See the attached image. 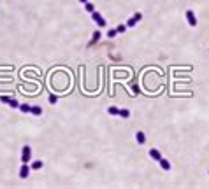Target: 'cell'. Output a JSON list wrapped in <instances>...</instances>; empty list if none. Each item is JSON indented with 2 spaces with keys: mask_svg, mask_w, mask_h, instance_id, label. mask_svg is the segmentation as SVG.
<instances>
[{
  "mask_svg": "<svg viewBox=\"0 0 209 189\" xmlns=\"http://www.w3.org/2000/svg\"><path fill=\"white\" fill-rule=\"evenodd\" d=\"M92 20L97 23V26H98V28H105V25H107V21L102 18V14H100L98 11H93V12H92Z\"/></svg>",
  "mask_w": 209,
  "mask_h": 189,
  "instance_id": "1",
  "label": "cell"
},
{
  "mask_svg": "<svg viewBox=\"0 0 209 189\" xmlns=\"http://www.w3.org/2000/svg\"><path fill=\"white\" fill-rule=\"evenodd\" d=\"M30 159H32V147L30 145H23V149H21V161L28 163Z\"/></svg>",
  "mask_w": 209,
  "mask_h": 189,
  "instance_id": "2",
  "label": "cell"
},
{
  "mask_svg": "<svg viewBox=\"0 0 209 189\" xmlns=\"http://www.w3.org/2000/svg\"><path fill=\"white\" fill-rule=\"evenodd\" d=\"M186 20H188V25L192 26V28H195V26H197V23H199L197 18H195V12H193L192 9L186 11Z\"/></svg>",
  "mask_w": 209,
  "mask_h": 189,
  "instance_id": "3",
  "label": "cell"
},
{
  "mask_svg": "<svg viewBox=\"0 0 209 189\" xmlns=\"http://www.w3.org/2000/svg\"><path fill=\"white\" fill-rule=\"evenodd\" d=\"M30 172H32V166H28L27 163H23L20 168V179H27L30 175Z\"/></svg>",
  "mask_w": 209,
  "mask_h": 189,
  "instance_id": "4",
  "label": "cell"
},
{
  "mask_svg": "<svg viewBox=\"0 0 209 189\" xmlns=\"http://www.w3.org/2000/svg\"><path fill=\"white\" fill-rule=\"evenodd\" d=\"M136 140H137V144H139V145H144V144H146V135H144V131H141V130H139V131L136 133Z\"/></svg>",
  "mask_w": 209,
  "mask_h": 189,
  "instance_id": "5",
  "label": "cell"
},
{
  "mask_svg": "<svg viewBox=\"0 0 209 189\" xmlns=\"http://www.w3.org/2000/svg\"><path fill=\"white\" fill-rule=\"evenodd\" d=\"M149 156H151V159H155V161H160V159L164 158V156H162V152H160L158 149H151V151H149Z\"/></svg>",
  "mask_w": 209,
  "mask_h": 189,
  "instance_id": "6",
  "label": "cell"
},
{
  "mask_svg": "<svg viewBox=\"0 0 209 189\" xmlns=\"http://www.w3.org/2000/svg\"><path fill=\"white\" fill-rule=\"evenodd\" d=\"M158 163H160V166H162V170H164V172H170V163H169V159L162 158Z\"/></svg>",
  "mask_w": 209,
  "mask_h": 189,
  "instance_id": "7",
  "label": "cell"
},
{
  "mask_svg": "<svg viewBox=\"0 0 209 189\" xmlns=\"http://www.w3.org/2000/svg\"><path fill=\"white\" fill-rule=\"evenodd\" d=\"M30 114H32V116H42V109H41V105H32Z\"/></svg>",
  "mask_w": 209,
  "mask_h": 189,
  "instance_id": "8",
  "label": "cell"
},
{
  "mask_svg": "<svg viewBox=\"0 0 209 189\" xmlns=\"http://www.w3.org/2000/svg\"><path fill=\"white\" fill-rule=\"evenodd\" d=\"M20 110L23 112V114H30L32 105H28V103H20Z\"/></svg>",
  "mask_w": 209,
  "mask_h": 189,
  "instance_id": "9",
  "label": "cell"
},
{
  "mask_svg": "<svg viewBox=\"0 0 209 189\" xmlns=\"http://www.w3.org/2000/svg\"><path fill=\"white\" fill-rule=\"evenodd\" d=\"M7 105H9V107H12V109H20V102H18L16 98H12V96L9 98V103H7Z\"/></svg>",
  "mask_w": 209,
  "mask_h": 189,
  "instance_id": "10",
  "label": "cell"
},
{
  "mask_svg": "<svg viewBox=\"0 0 209 189\" xmlns=\"http://www.w3.org/2000/svg\"><path fill=\"white\" fill-rule=\"evenodd\" d=\"M107 112H109L111 116H120V109H118V107H114V105L107 107Z\"/></svg>",
  "mask_w": 209,
  "mask_h": 189,
  "instance_id": "11",
  "label": "cell"
},
{
  "mask_svg": "<svg viewBox=\"0 0 209 189\" xmlns=\"http://www.w3.org/2000/svg\"><path fill=\"white\" fill-rule=\"evenodd\" d=\"M42 166H44V163H42L41 159H37V161H33V163H32V170H41Z\"/></svg>",
  "mask_w": 209,
  "mask_h": 189,
  "instance_id": "12",
  "label": "cell"
},
{
  "mask_svg": "<svg viewBox=\"0 0 209 189\" xmlns=\"http://www.w3.org/2000/svg\"><path fill=\"white\" fill-rule=\"evenodd\" d=\"M120 117H123V119L130 117V110L128 109H120Z\"/></svg>",
  "mask_w": 209,
  "mask_h": 189,
  "instance_id": "13",
  "label": "cell"
},
{
  "mask_svg": "<svg viewBox=\"0 0 209 189\" xmlns=\"http://www.w3.org/2000/svg\"><path fill=\"white\" fill-rule=\"evenodd\" d=\"M84 9L88 11V12H93V11H95V4H92V2L88 0V2L84 4Z\"/></svg>",
  "mask_w": 209,
  "mask_h": 189,
  "instance_id": "14",
  "label": "cell"
},
{
  "mask_svg": "<svg viewBox=\"0 0 209 189\" xmlns=\"http://www.w3.org/2000/svg\"><path fill=\"white\" fill-rule=\"evenodd\" d=\"M126 28H128V26L121 23V25H118V26H116V32H118V33H125V32H126Z\"/></svg>",
  "mask_w": 209,
  "mask_h": 189,
  "instance_id": "15",
  "label": "cell"
},
{
  "mask_svg": "<svg viewBox=\"0 0 209 189\" xmlns=\"http://www.w3.org/2000/svg\"><path fill=\"white\" fill-rule=\"evenodd\" d=\"M98 39H100V32L97 30L93 33V39H92V42H90V46H93V42H95V40H98Z\"/></svg>",
  "mask_w": 209,
  "mask_h": 189,
  "instance_id": "16",
  "label": "cell"
},
{
  "mask_svg": "<svg viewBox=\"0 0 209 189\" xmlns=\"http://www.w3.org/2000/svg\"><path fill=\"white\" fill-rule=\"evenodd\" d=\"M116 35H118V32H116V28H114V30H109V32H107V37H109V39H114Z\"/></svg>",
  "mask_w": 209,
  "mask_h": 189,
  "instance_id": "17",
  "label": "cell"
},
{
  "mask_svg": "<svg viewBox=\"0 0 209 189\" xmlns=\"http://www.w3.org/2000/svg\"><path fill=\"white\" fill-rule=\"evenodd\" d=\"M132 18H134V21L137 23V21H141V20H142V14H141V12H136V14H134Z\"/></svg>",
  "mask_w": 209,
  "mask_h": 189,
  "instance_id": "18",
  "label": "cell"
},
{
  "mask_svg": "<svg viewBox=\"0 0 209 189\" xmlns=\"http://www.w3.org/2000/svg\"><path fill=\"white\" fill-rule=\"evenodd\" d=\"M126 26H128V28H132V26H136V21H134V18H130V20L126 21Z\"/></svg>",
  "mask_w": 209,
  "mask_h": 189,
  "instance_id": "19",
  "label": "cell"
},
{
  "mask_svg": "<svg viewBox=\"0 0 209 189\" xmlns=\"http://www.w3.org/2000/svg\"><path fill=\"white\" fill-rule=\"evenodd\" d=\"M56 102H58V96H55V95H49V103H53V105H55Z\"/></svg>",
  "mask_w": 209,
  "mask_h": 189,
  "instance_id": "20",
  "label": "cell"
},
{
  "mask_svg": "<svg viewBox=\"0 0 209 189\" xmlns=\"http://www.w3.org/2000/svg\"><path fill=\"white\" fill-rule=\"evenodd\" d=\"M9 98H11V96H0V102H4V103H9Z\"/></svg>",
  "mask_w": 209,
  "mask_h": 189,
  "instance_id": "21",
  "label": "cell"
},
{
  "mask_svg": "<svg viewBox=\"0 0 209 189\" xmlns=\"http://www.w3.org/2000/svg\"><path fill=\"white\" fill-rule=\"evenodd\" d=\"M79 2H81V4H86V2H88V0H79Z\"/></svg>",
  "mask_w": 209,
  "mask_h": 189,
  "instance_id": "22",
  "label": "cell"
},
{
  "mask_svg": "<svg viewBox=\"0 0 209 189\" xmlns=\"http://www.w3.org/2000/svg\"><path fill=\"white\" fill-rule=\"evenodd\" d=\"M207 173H209V172H207Z\"/></svg>",
  "mask_w": 209,
  "mask_h": 189,
  "instance_id": "23",
  "label": "cell"
}]
</instances>
